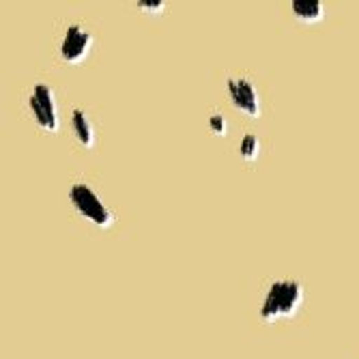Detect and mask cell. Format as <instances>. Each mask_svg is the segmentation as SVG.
Returning a JSON list of instances; mask_svg holds the SVG:
<instances>
[{
	"mask_svg": "<svg viewBox=\"0 0 359 359\" xmlns=\"http://www.w3.org/2000/svg\"><path fill=\"white\" fill-rule=\"evenodd\" d=\"M304 302V286L299 280H276L267 297L260 306V318L263 320H276L280 316H292Z\"/></svg>",
	"mask_w": 359,
	"mask_h": 359,
	"instance_id": "cell-1",
	"label": "cell"
},
{
	"mask_svg": "<svg viewBox=\"0 0 359 359\" xmlns=\"http://www.w3.org/2000/svg\"><path fill=\"white\" fill-rule=\"evenodd\" d=\"M69 201H72L74 209L78 211V215L88 219L90 224L100 226V228H110L114 224V213L108 209V205H104L100 194H97L88 183L72 185Z\"/></svg>",
	"mask_w": 359,
	"mask_h": 359,
	"instance_id": "cell-2",
	"label": "cell"
},
{
	"mask_svg": "<svg viewBox=\"0 0 359 359\" xmlns=\"http://www.w3.org/2000/svg\"><path fill=\"white\" fill-rule=\"evenodd\" d=\"M30 112L35 116L37 125L46 132H56L58 129V108L54 100V90L48 84H35L28 100Z\"/></svg>",
	"mask_w": 359,
	"mask_h": 359,
	"instance_id": "cell-3",
	"label": "cell"
},
{
	"mask_svg": "<svg viewBox=\"0 0 359 359\" xmlns=\"http://www.w3.org/2000/svg\"><path fill=\"white\" fill-rule=\"evenodd\" d=\"M93 48V35L82 24H72L60 43V58L65 62H82Z\"/></svg>",
	"mask_w": 359,
	"mask_h": 359,
	"instance_id": "cell-4",
	"label": "cell"
},
{
	"mask_svg": "<svg viewBox=\"0 0 359 359\" xmlns=\"http://www.w3.org/2000/svg\"><path fill=\"white\" fill-rule=\"evenodd\" d=\"M226 88H228V95H231L235 108H239L241 112H245L252 118H256L260 114L258 90L250 78H231Z\"/></svg>",
	"mask_w": 359,
	"mask_h": 359,
	"instance_id": "cell-5",
	"label": "cell"
},
{
	"mask_svg": "<svg viewBox=\"0 0 359 359\" xmlns=\"http://www.w3.org/2000/svg\"><path fill=\"white\" fill-rule=\"evenodd\" d=\"M290 9H292V13H295L297 20L308 22V24L320 22L323 15H325V9H323L320 0H292Z\"/></svg>",
	"mask_w": 359,
	"mask_h": 359,
	"instance_id": "cell-6",
	"label": "cell"
},
{
	"mask_svg": "<svg viewBox=\"0 0 359 359\" xmlns=\"http://www.w3.org/2000/svg\"><path fill=\"white\" fill-rule=\"evenodd\" d=\"M72 127L76 132V138L80 140L82 147L90 149L95 144V132H93V123L84 110H74L72 114Z\"/></svg>",
	"mask_w": 359,
	"mask_h": 359,
	"instance_id": "cell-7",
	"label": "cell"
},
{
	"mask_svg": "<svg viewBox=\"0 0 359 359\" xmlns=\"http://www.w3.org/2000/svg\"><path fill=\"white\" fill-rule=\"evenodd\" d=\"M260 153V138L256 134H245L241 144H239V155L245 161H254Z\"/></svg>",
	"mask_w": 359,
	"mask_h": 359,
	"instance_id": "cell-8",
	"label": "cell"
},
{
	"mask_svg": "<svg viewBox=\"0 0 359 359\" xmlns=\"http://www.w3.org/2000/svg\"><path fill=\"white\" fill-rule=\"evenodd\" d=\"M209 129L215 134V136H226V132H228V123H226V118H224V114H213L211 118H209Z\"/></svg>",
	"mask_w": 359,
	"mask_h": 359,
	"instance_id": "cell-9",
	"label": "cell"
},
{
	"mask_svg": "<svg viewBox=\"0 0 359 359\" xmlns=\"http://www.w3.org/2000/svg\"><path fill=\"white\" fill-rule=\"evenodd\" d=\"M136 5H138V9L149 11V13H161V11H164V7H166L164 0H138Z\"/></svg>",
	"mask_w": 359,
	"mask_h": 359,
	"instance_id": "cell-10",
	"label": "cell"
}]
</instances>
